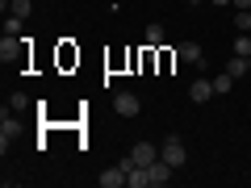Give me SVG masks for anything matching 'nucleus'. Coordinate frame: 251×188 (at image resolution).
<instances>
[{"mask_svg":"<svg viewBox=\"0 0 251 188\" xmlns=\"http://www.w3.org/2000/svg\"><path fill=\"white\" fill-rule=\"evenodd\" d=\"M159 159H163V163H172V167L180 171V167L188 163V146L180 142L176 134H172V138H163V142H159Z\"/></svg>","mask_w":251,"mask_h":188,"instance_id":"obj_1","label":"nucleus"},{"mask_svg":"<svg viewBox=\"0 0 251 188\" xmlns=\"http://www.w3.org/2000/svg\"><path fill=\"white\" fill-rule=\"evenodd\" d=\"M176 59L188 63V67H197V71L205 67V50H201L197 42H176Z\"/></svg>","mask_w":251,"mask_h":188,"instance_id":"obj_2","label":"nucleus"},{"mask_svg":"<svg viewBox=\"0 0 251 188\" xmlns=\"http://www.w3.org/2000/svg\"><path fill=\"white\" fill-rule=\"evenodd\" d=\"M113 109H117V113H122V117H138V113H143V105H138V96H134V92H113Z\"/></svg>","mask_w":251,"mask_h":188,"instance_id":"obj_3","label":"nucleus"},{"mask_svg":"<svg viewBox=\"0 0 251 188\" xmlns=\"http://www.w3.org/2000/svg\"><path fill=\"white\" fill-rule=\"evenodd\" d=\"M147 176H151V188H163L172 176H176V167L163 163V159H155V163H147Z\"/></svg>","mask_w":251,"mask_h":188,"instance_id":"obj_4","label":"nucleus"},{"mask_svg":"<svg viewBox=\"0 0 251 188\" xmlns=\"http://www.w3.org/2000/svg\"><path fill=\"white\" fill-rule=\"evenodd\" d=\"M209 96H218V92H214V80H205V75H201V80H193V84H188V100L205 105Z\"/></svg>","mask_w":251,"mask_h":188,"instance_id":"obj_5","label":"nucleus"},{"mask_svg":"<svg viewBox=\"0 0 251 188\" xmlns=\"http://www.w3.org/2000/svg\"><path fill=\"white\" fill-rule=\"evenodd\" d=\"M97 184H100V188H122V184H126V171H122V163H117V167H105V171L97 176Z\"/></svg>","mask_w":251,"mask_h":188,"instance_id":"obj_6","label":"nucleus"},{"mask_svg":"<svg viewBox=\"0 0 251 188\" xmlns=\"http://www.w3.org/2000/svg\"><path fill=\"white\" fill-rule=\"evenodd\" d=\"M17 130H21V125H17V121H13V117H9V113L0 117V151H4V155H9V138H17Z\"/></svg>","mask_w":251,"mask_h":188,"instance_id":"obj_7","label":"nucleus"},{"mask_svg":"<svg viewBox=\"0 0 251 188\" xmlns=\"http://www.w3.org/2000/svg\"><path fill=\"white\" fill-rule=\"evenodd\" d=\"M130 155L138 159V167H147V163H155V159H159V146H155V142H138Z\"/></svg>","mask_w":251,"mask_h":188,"instance_id":"obj_8","label":"nucleus"},{"mask_svg":"<svg viewBox=\"0 0 251 188\" xmlns=\"http://www.w3.org/2000/svg\"><path fill=\"white\" fill-rule=\"evenodd\" d=\"M21 42H25V38H4V42H0V59L13 63V59L21 54Z\"/></svg>","mask_w":251,"mask_h":188,"instance_id":"obj_9","label":"nucleus"},{"mask_svg":"<svg viewBox=\"0 0 251 188\" xmlns=\"http://www.w3.org/2000/svg\"><path fill=\"white\" fill-rule=\"evenodd\" d=\"M247 71H251V63L243 59V54H234V59L226 63V75H234V80H243V75H247Z\"/></svg>","mask_w":251,"mask_h":188,"instance_id":"obj_10","label":"nucleus"},{"mask_svg":"<svg viewBox=\"0 0 251 188\" xmlns=\"http://www.w3.org/2000/svg\"><path fill=\"white\" fill-rule=\"evenodd\" d=\"M21 25H25V17H17V13H4V38H21Z\"/></svg>","mask_w":251,"mask_h":188,"instance_id":"obj_11","label":"nucleus"},{"mask_svg":"<svg viewBox=\"0 0 251 188\" xmlns=\"http://www.w3.org/2000/svg\"><path fill=\"white\" fill-rule=\"evenodd\" d=\"M126 184H130V188H151V176H147V167H134L130 176H126Z\"/></svg>","mask_w":251,"mask_h":188,"instance_id":"obj_12","label":"nucleus"},{"mask_svg":"<svg viewBox=\"0 0 251 188\" xmlns=\"http://www.w3.org/2000/svg\"><path fill=\"white\" fill-rule=\"evenodd\" d=\"M163 46V25H147V50Z\"/></svg>","mask_w":251,"mask_h":188,"instance_id":"obj_13","label":"nucleus"},{"mask_svg":"<svg viewBox=\"0 0 251 188\" xmlns=\"http://www.w3.org/2000/svg\"><path fill=\"white\" fill-rule=\"evenodd\" d=\"M230 88H234V75H226V71H222V75H214V92H218V96H226Z\"/></svg>","mask_w":251,"mask_h":188,"instance_id":"obj_14","label":"nucleus"},{"mask_svg":"<svg viewBox=\"0 0 251 188\" xmlns=\"http://www.w3.org/2000/svg\"><path fill=\"white\" fill-rule=\"evenodd\" d=\"M234 29H239V34H251V9H239V13H234Z\"/></svg>","mask_w":251,"mask_h":188,"instance_id":"obj_15","label":"nucleus"},{"mask_svg":"<svg viewBox=\"0 0 251 188\" xmlns=\"http://www.w3.org/2000/svg\"><path fill=\"white\" fill-rule=\"evenodd\" d=\"M234 54L251 59V34H239V38H234Z\"/></svg>","mask_w":251,"mask_h":188,"instance_id":"obj_16","label":"nucleus"},{"mask_svg":"<svg viewBox=\"0 0 251 188\" xmlns=\"http://www.w3.org/2000/svg\"><path fill=\"white\" fill-rule=\"evenodd\" d=\"M9 13H17V17H29V13H34V4H29V0H9Z\"/></svg>","mask_w":251,"mask_h":188,"instance_id":"obj_17","label":"nucleus"},{"mask_svg":"<svg viewBox=\"0 0 251 188\" xmlns=\"http://www.w3.org/2000/svg\"><path fill=\"white\" fill-rule=\"evenodd\" d=\"M9 105H13V109H29V96H25V92H13Z\"/></svg>","mask_w":251,"mask_h":188,"instance_id":"obj_18","label":"nucleus"},{"mask_svg":"<svg viewBox=\"0 0 251 188\" xmlns=\"http://www.w3.org/2000/svg\"><path fill=\"white\" fill-rule=\"evenodd\" d=\"M230 4L234 9H251V0H230Z\"/></svg>","mask_w":251,"mask_h":188,"instance_id":"obj_19","label":"nucleus"},{"mask_svg":"<svg viewBox=\"0 0 251 188\" xmlns=\"http://www.w3.org/2000/svg\"><path fill=\"white\" fill-rule=\"evenodd\" d=\"M209 4H230V0H209Z\"/></svg>","mask_w":251,"mask_h":188,"instance_id":"obj_20","label":"nucleus"},{"mask_svg":"<svg viewBox=\"0 0 251 188\" xmlns=\"http://www.w3.org/2000/svg\"><path fill=\"white\" fill-rule=\"evenodd\" d=\"M188 4H201V0H188Z\"/></svg>","mask_w":251,"mask_h":188,"instance_id":"obj_21","label":"nucleus"}]
</instances>
